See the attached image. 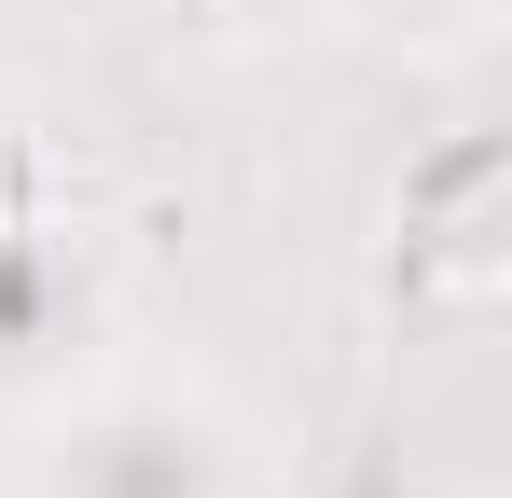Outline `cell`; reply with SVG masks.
Segmentation results:
<instances>
[{"mask_svg":"<svg viewBox=\"0 0 512 498\" xmlns=\"http://www.w3.org/2000/svg\"><path fill=\"white\" fill-rule=\"evenodd\" d=\"M14 498H291V471L208 360L97 346L56 388H28Z\"/></svg>","mask_w":512,"mask_h":498,"instance_id":"cell-1","label":"cell"},{"mask_svg":"<svg viewBox=\"0 0 512 498\" xmlns=\"http://www.w3.org/2000/svg\"><path fill=\"white\" fill-rule=\"evenodd\" d=\"M97 346H111V263H97V236L70 208L0 222V388L28 402V388H56Z\"/></svg>","mask_w":512,"mask_h":498,"instance_id":"cell-2","label":"cell"},{"mask_svg":"<svg viewBox=\"0 0 512 498\" xmlns=\"http://www.w3.org/2000/svg\"><path fill=\"white\" fill-rule=\"evenodd\" d=\"M208 42H236V56H291V42H346L374 0H180Z\"/></svg>","mask_w":512,"mask_h":498,"instance_id":"cell-3","label":"cell"},{"mask_svg":"<svg viewBox=\"0 0 512 498\" xmlns=\"http://www.w3.org/2000/svg\"><path fill=\"white\" fill-rule=\"evenodd\" d=\"M28 208H56V139H42V97L0 70V222H28Z\"/></svg>","mask_w":512,"mask_h":498,"instance_id":"cell-4","label":"cell"}]
</instances>
